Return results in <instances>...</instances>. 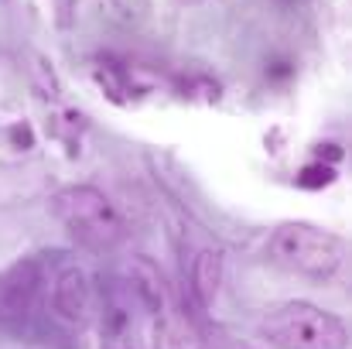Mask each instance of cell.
<instances>
[{
    "label": "cell",
    "instance_id": "3",
    "mask_svg": "<svg viewBox=\"0 0 352 349\" xmlns=\"http://www.w3.org/2000/svg\"><path fill=\"white\" fill-rule=\"evenodd\" d=\"M55 216L89 250H110L123 240V220L113 202L93 185H72L55 195Z\"/></svg>",
    "mask_w": 352,
    "mask_h": 349
},
{
    "label": "cell",
    "instance_id": "2",
    "mask_svg": "<svg viewBox=\"0 0 352 349\" xmlns=\"http://www.w3.org/2000/svg\"><path fill=\"white\" fill-rule=\"evenodd\" d=\"M270 257L284 271L305 277H332L346 264V243L332 233L308 226V223H284L270 236Z\"/></svg>",
    "mask_w": 352,
    "mask_h": 349
},
{
    "label": "cell",
    "instance_id": "9",
    "mask_svg": "<svg viewBox=\"0 0 352 349\" xmlns=\"http://www.w3.org/2000/svg\"><path fill=\"white\" fill-rule=\"evenodd\" d=\"M178 96L182 100H199V103H216L219 100V83L209 76H188L178 83Z\"/></svg>",
    "mask_w": 352,
    "mask_h": 349
},
{
    "label": "cell",
    "instance_id": "6",
    "mask_svg": "<svg viewBox=\"0 0 352 349\" xmlns=\"http://www.w3.org/2000/svg\"><path fill=\"white\" fill-rule=\"evenodd\" d=\"M130 281H133V295L140 298V305L164 326V319H168V284H164L157 264L147 260V257H133L130 260Z\"/></svg>",
    "mask_w": 352,
    "mask_h": 349
},
{
    "label": "cell",
    "instance_id": "8",
    "mask_svg": "<svg viewBox=\"0 0 352 349\" xmlns=\"http://www.w3.org/2000/svg\"><path fill=\"white\" fill-rule=\"evenodd\" d=\"M93 76H96V83H100V89L107 93L110 103H117V107L126 103V83H123V72H120L117 62L100 59V62L93 65Z\"/></svg>",
    "mask_w": 352,
    "mask_h": 349
},
{
    "label": "cell",
    "instance_id": "7",
    "mask_svg": "<svg viewBox=\"0 0 352 349\" xmlns=\"http://www.w3.org/2000/svg\"><path fill=\"white\" fill-rule=\"evenodd\" d=\"M219 284H223V253L219 250H202L195 257V267H192V288H195V295L206 308L216 302Z\"/></svg>",
    "mask_w": 352,
    "mask_h": 349
},
{
    "label": "cell",
    "instance_id": "10",
    "mask_svg": "<svg viewBox=\"0 0 352 349\" xmlns=\"http://www.w3.org/2000/svg\"><path fill=\"white\" fill-rule=\"evenodd\" d=\"M339 175H336V168L332 165H322V161H315V165H308V168H301V175H298V185L301 189H325V185H332Z\"/></svg>",
    "mask_w": 352,
    "mask_h": 349
},
{
    "label": "cell",
    "instance_id": "4",
    "mask_svg": "<svg viewBox=\"0 0 352 349\" xmlns=\"http://www.w3.org/2000/svg\"><path fill=\"white\" fill-rule=\"evenodd\" d=\"M41 284H45V271H41V260H34V257L21 260L0 274V329L21 332L34 319Z\"/></svg>",
    "mask_w": 352,
    "mask_h": 349
},
{
    "label": "cell",
    "instance_id": "5",
    "mask_svg": "<svg viewBox=\"0 0 352 349\" xmlns=\"http://www.w3.org/2000/svg\"><path fill=\"white\" fill-rule=\"evenodd\" d=\"M52 308L69 326H86L89 322V312H93L89 281H86V274L79 267H69V271L58 274V281L52 288Z\"/></svg>",
    "mask_w": 352,
    "mask_h": 349
},
{
    "label": "cell",
    "instance_id": "12",
    "mask_svg": "<svg viewBox=\"0 0 352 349\" xmlns=\"http://www.w3.org/2000/svg\"><path fill=\"white\" fill-rule=\"evenodd\" d=\"M318 158H325V161H339V158H342V147H339V144H318Z\"/></svg>",
    "mask_w": 352,
    "mask_h": 349
},
{
    "label": "cell",
    "instance_id": "11",
    "mask_svg": "<svg viewBox=\"0 0 352 349\" xmlns=\"http://www.w3.org/2000/svg\"><path fill=\"white\" fill-rule=\"evenodd\" d=\"M10 140H14L17 147H31V127H24V123L14 127V130H10Z\"/></svg>",
    "mask_w": 352,
    "mask_h": 349
},
{
    "label": "cell",
    "instance_id": "1",
    "mask_svg": "<svg viewBox=\"0 0 352 349\" xmlns=\"http://www.w3.org/2000/svg\"><path fill=\"white\" fill-rule=\"evenodd\" d=\"M260 336L274 349H349V329L325 308L287 302L263 315Z\"/></svg>",
    "mask_w": 352,
    "mask_h": 349
}]
</instances>
